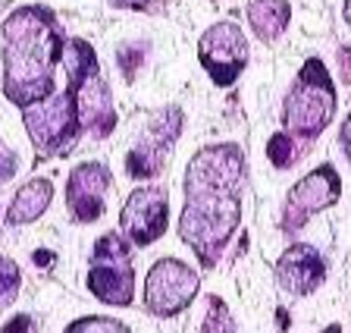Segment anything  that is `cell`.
<instances>
[{"label":"cell","mask_w":351,"mask_h":333,"mask_svg":"<svg viewBox=\"0 0 351 333\" xmlns=\"http://www.w3.org/2000/svg\"><path fill=\"white\" fill-rule=\"evenodd\" d=\"M51 198H53V183H51V179H32V183H25L19 192H16L13 205H10L7 223L19 227V223L38 220V217L47 211Z\"/></svg>","instance_id":"cell-12"},{"label":"cell","mask_w":351,"mask_h":333,"mask_svg":"<svg viewBox=\"0 0 351 333\" xmlns=\"http://www.w3.org/2000/svg\"><path fill=\"white\" fill-rule=\"evenodd\" d=\"M339 192H342V179L339 173L323 163L317 170H311L301 183L292 185L289 192V201H285V211H282V230L285 233H295L298 227H304L307 217L323 211V207L336 205Z\"/></svg>","instance_id":"cell-9"},{"label":"cell","mask_w":351,"mask_h":333,"mask_svg":"<svg viewBox=\"0 0 351 333\" xmlns=\"http://www.w3.org/2000/svg\"><path fill=\"white\" fill-rule=\"evenodd\" d=\"M326 277V264H323L320 252L311 245H292L282 258L276 261V280L285 292L292 296H307Z\"/></svg>","instance_id":"cell-11"},{"label":"cell","mask_w":351,"mask_h":333,"mask_svg":"<svg viewBox=\"0 0 351 333\" xmlns=\"http://www.w3.org/2000/svg\"><path fill=\"white\" fill-rule=\"evenodd\" d=\"M332 111H336L332 79H329L326 67H323L320 60L311 57L304 67H301L292 91L285 95L282 123H285V129L292 135H298V139H317V135L329 126Z\"/></svg>","instance_id":"cell-3"},{"label":"cell","mask_w":351,"mask_h":333,"mask_svg":"<svg viewBox=\"0 0 351 333\" xmlns=\"http://www.w3.org/2000/svg\"><path fill=\"white\" fill-rule=\"evenodd\" d=\"M125 239L135 245H151L167 233L169 227V198L157 185H141L125 198L119 214Z\"/></svg>","instance_id":"cell-8"},{"label":"cell","mask_w":351,"mask_h":333,"mask_svg":"<svg viewBox=\"0 0 351 333\" xmlns=\"http://www.w3.org/2000/svg\"><path fill=\"white\" fill-rule=\"evenodd\" d=\"M339 141H342V151H345V157L351 161V113H348V119L342 123V135H339Z\"/></svg>","instance_id":"cell-22"},{"label":"cell","mask_w":351,"mask_h":333,"mask_svg":"<svg viewBox=\"0 0 351 333\" xmlns=\"http://www.w3.org/2000/svg\"><path fill=\"white\" fill-rule=\"evenodd\" d=\"M339 57H342V69H345V79L351 82V51H348V47H342V54H339Z\"/></svg>","instance_id":"cell-23"},{"label":"cell","mask_w":351,"mask_h":333,"mask_svg":"<svg viewBox=\"0 0 351 333\" xmlns=\"http://www.w3.org/2000/svg\"><path fill=\"white\" fill-rule=\"evenodd\" d=\"M63 41L53 16L41 7L16 10L3 23V91L19 107H35L53 95V67Z\"/></svg>","instance_id":"cell-2"},{"label":"cell","mask_w":351,"mask_h":333,"mask_svg":"<svg viewBox=\"0 0 351 333\" xmlns=\"http://www.w3.org/2000/svg\"><path fill=\"white\" fill-rule=\"evenodd\" d=\"M13 163H16V161H13V154H10V151L3 148V145H0V183L13 176V170H16Z\"/></svg>","instance_id":"cell-20"},{"label":"cell","mask_w":351,"mask_h":333,"mask_svg":"<svg viewBox=\"0 0 351 333\" xmlns=\"http://www.w3.org/2000/svg\"><path fill=\"white\" fill-rule=\"evenodd\" d=\"M145 54H147V47L145 45H125V47H119V69H123V76L125 79H135V73H138V67L145 63Z\"/></svg>","instance_id":"cell-18"},{"label":"cell","mask_w":351,"mask_h":333,"mask_svg":"<svg viewBox=\"0 0 351 333\" xmlns=\"http://www.w3.org/2000/svg\"><path fill=\"white\" fill-rule=\"evenodd\" d=\"M88 289L91 296L107 305H129L135 289V271L119 233H107L95 242L91 252V271H88Z\"/></svg>","instance_id":"cell-4"},{"label":"cell","mask_w":351,"mask_h":333,"mask_svg":"<svg viewBox=\"0 0 351 333\" xmlns=\"http://www.w3.org/2000/svg\"><path fill=\"white\" fill-rule=\"evenodd\" d=\"M197 57H201V67L207 69V76L219 89H226L241 76V69L248 67V38L235 23H217L201 35Z\"/></svg>","instance_id":"cell-6"},{"label":"cell","mask_w":351,"mask_h":333,"mask_svg":"<svg viewBox=\"0 0 351 333\" xmlns=\"http://www.w3.org/2000/svg\"><path fill=\"white\" fill-rule=\"evenodd\" d=\"M182 133V113L176 107H167V111L154 113L147 129L138 135V141L129 148L125 154V173L135 179H151L163 170L169 151H173L176 139Z\"/></svg>","instance_id":"cell-7"},{"label":"cell","mask_w":351,"mask_h":333,"mask_svg":"<svg viewBox=\"0 0 351 333\" xmlns=\"http://www.w3.org/2000/svg\"><path fill=\"white\" fill-rule=\"evenodd\" d=\"M201 277L191 271L185 261L163 258L147 271L145 280V305L157 318H173L195 302Z\"/></svg>","instance_id":"cell-5"},{"label":"cell","mask_w":351,"mask_h":333,"mask_svg":"<svg viewBox=\"0 0 351 333\" xmlns=\"http://www.w3.org/2000/svg\"><path fill=\"white\" fill-rule=\"evenodd\" d=\"M113 7H132V10L151 13V10H157V3H154V0H113Z\"/></svg>","instance_id":"cell-21"},{"label":"cell","mask_w":351,"mask_h":333,"mask_svg":"<svg viewBox=\"0 0 351 333\" xmlns=\"http://www.w3.org/2000/svg\"><path fill=\"white\" fill-rule=\"evenodd\" d=\"M245 154L232 141L207 145L191 157L185 170V207L179 236L204 267H213L226 252L241 220Z\"/></svg>","instance_id":"cell-1"},{"label":"cell","mask_w":351,"mask_h":333,"mask_svg":"<svg viewBox=\"0 0 351 333\" xmlns=\"http://www.w3.org/2000/svg\"><path fill=\"white\" fill-rule=\"evenodd\" d=\"M323 333H342V327H339V324H332V327H326V330H323Z\"/></svg>","instance_id":"cell-25"},{"label":"cell","mask_w":351,"mask_h":333,"mask_svg":"<svg viewBox=\"0 0 351 333\" xmlns=\"http://www.w3.org/2000/svg\"><path fill=\"white\" fill-rule=\"evenodd\" d=\"M110 189V170L104 163H79L66 183V205L79 223H91L104 214V198Z\"/></svg>","instance_id":"cell-10"},{"label":"cell","mask_w":351,"mask_h":333,"mask_svg":"<svg viewBox=\"0 0 351 333\" xmlns=\"http://www.w3.org/2000/svg\"><path fill=\"white\" fill-rule=\"evenodd\" d=\"M289 3L285 0H251L248 3V23L261 41L273 45L289 25Z\"/></svg>","instance_id":"cell-13"},{"label":"cell","mask_w":351,"mask_h":333,"mask_svg":"<svg viewBox=\"0 0 351 333\" xmlns=\"http://www.w3.org/2000/svg\"><path fill=\"white\" fill-rule=\"evenodd\" d=\"M66 333H132L125 324H119L117 318H97V314H88L79 318L75 324L66 327Z\"/></svg>","instance_id":"cell-15"},{"label":"cell","mask_w":351,"mask_h":333,"mask_svg":"<svg viewBox=\"0 0 351 333\" xmlns=\"http://www.w3.org/2000/svg\"><path fill=\"white\" fill-rule=\"evenodd\" d=\"M19 280H22L19 267H16L10 258H0V308L16 299V292H19Z\"/></svg>","instance_id":"cell-16"},{"label":"cell","mask_w":351,"mask_h":333,"mask_svg":"<svg viewBox=\"0 0 351 333\" xmlns=\"http://www.w3.org/2000/svg\"><path fill=\"white\" fill-rule=\"evenodd\" d=\"M201 333H235V324L229 318V308L223 299L217 296L207 299V318L201 324Z\"/></svg>","instance_id":"cell-14"},{"label":"cell","mask_w":351,"mask_h":333,"mask_svg":"<svg viewBox=\"0 0 351 333\" xmlns=\"http://www.w3.org/2000/svg\"><path fill=\"white\" fill-rule=\"evenodd\" d=\"M295 154H298V148H295V141L289 135H273L270 145H267V157L276 163L279 170H285L295 161Z\"/></svg>","instance_id":"cell-17"},{"label":"cell","mask_w":351,"mask_h":333,"mask_svg":"<svg viewBox=\"0 0 351 333\" xmlns=\"http://www.w3.org/2000/svg\"><path fill=\"white\" fill-rule=\"evenodd\" d=\"M345 19H348V25H351V0H345Z\"/></svg>","instance_id":"cell-24"},{"label":"cell","mask_w":351,"mask_h":333,"mask_svg":"<svg viewBox=\"0 0 351 333\" xmlns=\"http://www.w3.org/2000/svg\"><path fill=\"white\" fill-rule=\"evenodd\" d=\"M0 333H35V321L29 314H16L13 321H7V327Z\"/></svg>","instance_id":"cell-19"}]
</instances>
